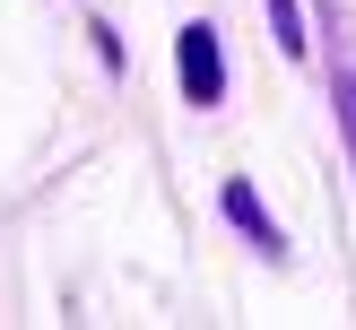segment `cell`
I'll return each mask as SVG.
<instances>
[{
  "label": "cell",
  "instance_id": "6da1fadb",
  "mask_svg": "<svg viewBox=\"0 0 356 330\" xmlns=\"http://www.w3.org/2000/svg\"><path fill=\"white\" fill-rule=\"evenodd\" d=\"M174 69H183V96H191V104H218V96H226L218 26H183V35H174Z\"/></svg>",
  "mask_w": 356,
  "mask_h": 330
},
{
  "label": "cell",
  "instance_id": "7a4b0ae2",
  "mask_svg": "<svg viewBox=\"0 0 356 330\" xmlns=\"http://www.w3.org/2000/svg\"><path fill=\"white\" fill-rule=\"evenodd\" d=\"M226 217H235V226H243V235H252V243H270V252H278V226L261 217V200H252V191H243V183H226Z\"/></svg>",
  "mask_w": 356,
  "mask_h": 330
},
{
  "label": "cell",
  "instance_id": "3957f363",
  "mask_svg": "<svg viewBox=\"0 0 356 330\" xmlns=\"http://www.w3.org/2000/svg\"><path fill=\"white\" fill-rule=\"evenodd\" d=\"M330 104H339V139H348V156H356V69L330 79Z\"/></svg>",
  "mask_w": 356,
  "mask_h": 330
},
{
  "label": "cell",
  "instance_id": "277c9868",
  "mask_svg": "<svg viewBox=\"0 0 356 330\" xmlns=\"http://www.w3.org/2000/svg\"><path fill=\"white\" fill-rule=\"evenodd\" d=\"M261 9H270V35L287 52H305V17H296V0H261Z\"/></svg>",
  "mask_w": 356,
  "mask_h": 330
}]
</instances>
